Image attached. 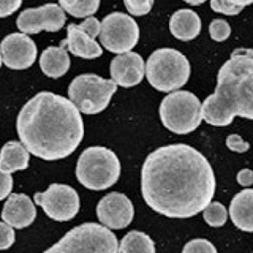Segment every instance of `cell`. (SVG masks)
Masks as SVG:
<instances>
[{
	"mask_svg": "<svg viewBox=\"0 0 253 253\" xmlns=\"http://www.w3.org/2000/svg\"><path fill=\"white\" fill-rule=\"evenodd\" d=\"M211 8L215 13H221L226 16H236L244 10V6L233 5V3L226 2V0H211Z\"/></svg>",
	"mask_w": 253,
	"mask_h": 253,
	"instance_id": "cell-27",
	"label": "cell"
},
{
	"mask_svg": "<svg viewBox=\"0 0 253 253\" xmlns=\"http://www.w3.org/2000/svg\"><path fill=\"white\" fill-rule=\"evenodd\" d=\"M203 215H204V221L209 226L218 228V226H223L226 223L228 211H226V208L221 203H218V201H211L204 208Z\"/></svg>",
	"mask_w": 253,
	"mask_h": 253,
	"instance_id": "cell-23",
	"label": "cell"
},
{
	"mask_svg": "<svg viewBox=\"0 0 253 253\" xmlns=\"http://www.w3.org/2000/svg\"><path fill=\"white\" fill-rule=\"evenodd\" d=\"M124 5L133 16H144L152 10L154 0H124Z\"/></svg>",
	"mask_w": 253,
	"mask_h": 253,
	"instance_id": "cell-25",
	"label": "cell"
},
{
	"mask_svg": "<svg viewBox=\"0 0 253 253\" xmlns=\"http://www.w3.org/2000/svg\"><path fill=\"white\" fill-rule=\"evenodd\" d=\"M226 146L229 150H233V152H237V154H242V152H247L250 144L247 141H244L239 134H229L226 138Z\"/></svg>",
	"mask_w": 253,
	"mask_h": 253,
	"instance_id": "cell-29",
	"label": "cell"
},
{
	"mask_svg": "<svg viewBox=\"0 0 253 253\" xmlns=\"http://www.w3.org/2000/svg\"><path fill=\"white\" fill-rule=\"evenodd\" d=\"M201 116L215 126L229 125L236 116L253 121V49H236L221 65L217 89L203 101Z\"/></svg>",
	"mask_w": 253,
	"mask_h": 253,
	"instance_id": "cell-3",
	"label": "cell"
},
{
	"mask_svg": "<svg viewBox=\"0 0 253 253\" xmlns=\"http://www.w3.org/2000/svg\"><path fill=\"white\" fill-rule=\"evenodd\" d=\"M182 253H218L215 245L206 239H193L185 244Z\"/></svg>",
	"mask_w": 253,
	"mask_h": 253,
	"instance_id": "cell-26",
	"label": "cell"
},
{
	"mask_svg": "<svg viewBox=\"0 0 253 253\" xmlns=\"http://www.w3.org/2000/svg\"><path fill=\"white\" fill-rule=\"evenodd\" d=\"M100 42L113 54L130 52L139 42V26L125 13H111L101 21Z\"/></svg>",
	"mask_w": 253,
	"mask_h": 253,
	"instance_id": "cell-9",
	"label": "cell"
},
{
	"mask_svg": "<svg viewBox=\"0 0 253 253\" xmlns=\"http://www.w3.org/2000/svg\"><path fill=\"white\" fill-rule=\"evenodd\" d=\"M3 63L11 70H26L34 65L37 59V46L26 34H10L0 44Z\"/></svg>",
	"mask_w": 253,
	"mask_h": 253,
	"instance_id": "cell-13",
	"label": "cell"
},
{
	"mask_svg": "<svg viewBox=\"0 0 253 253\" xmlns=\"http://www.w3.org/2000/svg\"><path fill=\"white\" fill-rule=\"evenodd\" d=\"M2 63H3V60H2V54H0V67H2Z\"/></svg>",
	"mask_w": 253,
	"mask_h": 253,
	"instance_id": "cell-36",
	"label": "cell"
},
{
	"mask_svg": "<svg viewBox=\"0 0 253 253\" xmlns=\"http://www.w3.org/2000/svg\"><path fill=\"white\" fill-rule=\"evenodd\" d=\"M121 176V163L117 155L106 147H89L79 155L76 177L79 184L89 190H106L113 187Z\"/></svg>",
	"mask_w": 253,
	"mask_h": 253,
	"instance_id": "cell-5",
	"label": "cell"
},
{
	"mask_svg": "<svg viewBox=\"0 0 253 253\" xmlns=\"http://www.w3.org/2000/svg\"><path fill=\"white\" fill-rule=\"evenodd\" d=\"M237 184L242 187H250L253 184V171L252 169H241L237 172Z\"/></svg>",
	"mask_w": 253,
	"mask_h": 253,
	"instance_id": "cell-33",
	"label": "cell"
},
{
	"mask_svg": "<svg viewBox=\"0 0 253 253\" xmlns=\"http://www.w3.org/2000/svg\"><path fill=\"white\" fill-rule=\"evenodd\" d=\"M60 46L65 47L76 57L81 59H97L101 55V46L95 42L89 34L79 27V24H70L67 27V38L62 40Z\"/></svg>",
	"mask_w": 253,
	"mask_h": 253,
	"instance_id": "cell-16",
	"label": "cell"
},
{
	"mask_svg": "<svg viewBox=\"0 0 253 253\" xmlns=\"http://www.w3.org/2000/svg\"><path fill=\"white\" fill-rule=\"evenodd\" d=\"M67 21L65 11L62 10L60 5L47 3L38 8H27L24 10L16 21L18 29L26 35L38 34V32H59L63 29Z\"/></svg>",
	"mask_w": 253,
	"mask_h": 253,
	"instance_id": "cell-11",
	"label": "cell"
},
{
	"mask_svg": "<svg viewBox=\"0 0 253 253\" xmlns=\"http://www.w3.org/2000/svg\"><path fill=\"white\" fill-rule=\"evenodd\" d=\"M79 27H81L85 34H89L92 38L95 37H100V32H101V22L97 19V18H93V16H90V18H85L84 22L79 24Z\"/></svg>",
	"mask_w": 253,
	"mask_h": 253,
	"instance_id": "cell-30",
	"label": "cell"
},
{
	"mask_svg": "<svg viewBox=\"0 0 253 253\" xmlns=\"http://www.w3.org/2000/svg\"><path fill=\"white\" fill-rule=\"evenodd\" d=\"M171 34L182 42H190L201 32V19L192 10H179L171 16Z\"/></svg>",
	"mask_w": 253,
	"mask_h": 253,
	"instance_id": "cell-18",
	"label": "cell"
},
{
	"mask_svg": "<svg viewBox=\"0 0 253 253\" xmlns=\"http://www.w3.org/2000/svg\"><path fill=\"white\" fill-rule=\"evenodd\" d=\"M134 209L124 193H108L97 206V217L103 226L109 229H124L133 221Z\"/></svg>",
	"mask_w": 253,
	"mask_h": 253,
	"instance_id": "cell-12",
	"label": "cell"
},
{
	"mask_svg": "<svg viewBox=\"0 0 253 253\" xmlns=\"http://www.w3.org/2000/svg\"><path fill=\"white\" fill-rule=\"evenodd\" d=\"M35 215V204L24 193H13L8 196L2 211V218L5 223L19 229L27 228L29 225L34 223Z\"/></svg>",
	"mask_w": 253,
	"mask_h": 253,
	"instance_id": "cell-15",
	"label": "cell"
},
{
	"mask_svg": "<svg viewBox=\"0 0 253 253\" xmlns=\"http://www.w3.org/2000/svg\"><path fill=\"white\" fill-rule=\"evenodd\" d=\"M14 231L13 226H10L8 223H0V250H6L10 249L14 244Z\"/></svg>",
	"mask_w": 253,
	"mask_h": 253,
	"instance_id": "cell-28",
	"label": "cell"
},
{
	"mask_svg": "<svg viewBox=\"0 0 253 253\" xmlns=\"http://www.w3.org/2000/svg\"><path fill=\"white\" fill-rule=\"evenodd\" d=\"M209 35L215 42H225L231 35V27L225 19H213L209 26Z\"/></svg>",
	"mask_w": 253,
	"mask_h": 253,
	"instance_id": "cell-24",
	"label": "cell"
},
{
	"mask_svg": "<svg viewBox=\"0 0 253 253\" xmlns=\"http://www.w3.org/2000/svg\"><path fill=\"white\" fill-rule=\"evenodd\" d=\"M215 188L208 158L188 144L158 147L142 165V198L149 208L168 218H190L203 212Z\"/></svg>",
	"mask_w": 253,
	"mask_h": 253,
	"instance_id": "cell-1",
	"label": "cell"
},
{
	"mask_svg": "<svg viewBox=\"0 0 253 253\" xmlns=\"http://www.w3.org/2000/svg\"><path fill=\"white\" fill-rule=\"evenodd\" d=\"M30 152L19 141H10L2 147L0 152V169L13 174L14 171H22L29 166Z\"/></svg>",
	"mask_w": 253,
	"mask_h": 253,
	"instance_id": "cell-20",
	"label": "cell"
},
{
	"mask_svg": "<svg viewBox=\"0 0 253 253\" xmlns=\"http://www.w3.org/2000/svg\"><path fill=\"white\" fill-rule=\"evenodd\" d=\"M226 2L233 3V5H237V6H247V5L253 3V0H226Z\"/></svg>",
	"mask_w": 253,
	"mask_h": 253,
	"instance_id": "cell-34",
	"label": "cell"
},
{
	"mask_svg": "<svg viewBox=\"0 0 253 253\" xmlns=\"http://www.w3.org/2000/svg\"><path fill=\"white\" fill-rule=\"evenodd\" d=\"M111 79L121 87H134L138 85L142 78L146 76V63L136 52L119 54L111 60L109 67Z\"/></svg>",
	"mask_w": 253,
	"mask_h": 253,
	"instance_id": "cell-14",
	"label": "cell"
},
{
	"mask_svg": "<svg viewBox=\"0 0 253 253\" xmlns=\"http://www.w3.org/2000/svg\"><path fill=\"white\" fill-rule=\"evenodd\" d=\"M59 5L73 18H90L98 11L100 0H59Z\"/></svg>",
	"mask_w": 253,
	"mask_h": 253,
	"instance_id": "cell-22",
	"label": "cell"
},
{
	"mask_svg": "<svg viewBox=\"0 0 253 253\" xmlns=\"http://www.w3.org/2000/svg\"><path fill=\"white\" fill-rule=\"evenodd\" d=\"M185 3H188V5H193V6H198V5H203L206 0H184Z\"/></svg>",
	"mask_w": 253,
	"mask_h": 253,
	"instance_id": "cell-35",
	"label": "cell"
},
{
	"mask_svg": "<svg viewBox=\"0 0 253 253\" xmlns=\"http://www.w3.org/2000/svg\"><path fill=\"white\" fill-rule=\"evenodd\" d=\"M117 84L113 79L98 75H79L68 87V100L83 114H98L106 109L111 97L116 93Z\"/></svg>",
	"mask_w": 253,
	"mask_h": 253,
	"instance_id": "cell-8",
	"label": "cell"
},
{
	"mask_svg": "<svg viewBox=\"0 0 253 253\" xmlns=\"http://www.w3.org/2000/svg\"><path fill=\"white\" fill-rule=\"evenodd\" d=\"M117 253H155V244L146 233L130 231L119 244Z\"/></svg>",
	"mask_w": 253,
	"mask_h": 253,
	"instance_id": "cell-21",
	"label": "cell"
},
{
	"mask_svg": "<svg viewBox=\"0 0 253 253\" xmlns=\"http://www.w3.org/2000/svg\"><path fill=\"white\" fill-rule=\"evenodd\" d=\"M117 237L98 223H83L43 253H117Z\"/></svg>",
	"mask_w": 253,
	"mask_h": 253,
	"instance_id": "cell-6",
	"label": "cell"
},
{
	"mask_svg": "<svg viewBox=\"0 0 253 253\" xmlns=\"http://www.w3.org/2000/svg\"><path fill=\"white\" fill-rule=\"evenodd\" d=\"M192 68L184 54L163 47L150 54L146 62V78L158 92H174L182 89L190 78Z\"/></svg>",
	"mask_w": 253,
	"mask_h": 253,
	"instance_id": "cell-4",
	"label": "cell"
},
{
	"mask_svg": "<svg viewBox=\"0 0 253 253\" xmlns=\"http://www.w3.org/2000/svg\"><path fill=\"white\" fill-rule=\"evenodd\" d=\"M40 68L49 78H60L70 68V57L68 51L63 46H49L43 51L40 57Z\"/></svg>",
	"mask_w": 253,
	"mask_h": 253,
	"instance_id": "cell-19",
	"label": "cell"
},
{
	"mask_svg": "<svg viewBox=\"0 0 253 253\" xmlns=\"http://www.w3.org/2000/svg\"><path fill=\"white\" fill-rule=\"evenodd\" d=\"M13 190V177L11 174L3 172L0 169V200H5L6 196H10Z\"/></svg>",
	"mask_w": 253,
	"mask_h": 253,
	"instance_id": "cell-31",
	"label": "cell"
},
{
	"mask_svg": "<svg viewBox=\"0 0 253 253\" xmlns=\"http://www.w3.org/2000/svg\"><path fill=\"white\" fill-rule=\"evenodd\" d=\"M162 124L172 133L188 134L200 126L201 101L187 90H176L165 97L160 103Z\"/></svg>",
	"mask_w": 253,
	"mask_h": 253,
	"instance_id": "cell-7",
	"label": "cell"
},
{
	"mask_svg": "<svg viewBox=\"0 0 253 253\" xmlns=\"http://www.w3.org/2000/svg\"><path fill=\"white\" fill-rule=\"evenodd\" d=\"M229 217L236 228L253 233V190L245 188L237 193L229 204Z\"/></svg>",
	"mask_w": 253,
	"mask_h": 253,
	"instance_id": "cell-17",
	"label": "cell"
},
{
	"mask_svg": "<svg viewBox=\"0 0 253 253\" xmlns=\"http://www.w3.org/2000/svg\"><path fill=\"white\" fill-rule=\"evenodd\" d=\"M35 203L44 209L46 215L55 221H68L79 212V196L75 188L52 184L43 193H35Z\"/></svg>",
	"mask_w": 253,
	"mask_h": 253,
	"instance_id": "cell-10",
	"label": "cell"
},
{
	"mask_svg": "<svg viewBox=\"0 0 253 253\" xmlns=\"http://www.w3.org/2000/svg\"><path fill=\"white\" fill-rule=\"evenodd\" d=\"M19 139L32 155L43 160H60L81 144L84 124L78 108L68 98L40 92L18 114Z\"/></svg>",
	"mask_w": 253,
	"mask_h": 253,
	"instance_id": "cell-2",
	"label": "cell"
},
{
	"mask_svg": "<svg viewBox=\"0 0 253 253\" xmlns=\"http://www.w3.org/2000/svg\"><path fill=\"white\" fill-rule=\"evenodd\" d=\"M22 0H0V18H6L21 8Z\"/></svg>",
	"mask_w": 253,
	"mask_h": 253,
	"instance_id": "cell-32",
	"label": "cell"
}]
</instances>
